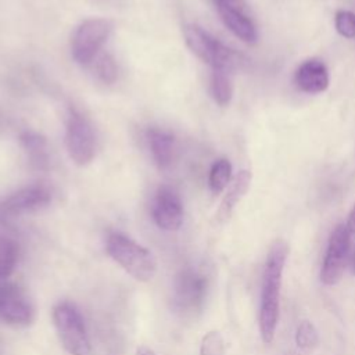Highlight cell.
I'll return each mask as SVG.
<instances>
[{
	"instance_id": "cell-14",
	"label": "cell",
	"mask_w": 355,
	"mask_h": 355,
	"mask_svg": "<svg viewBox=\"0 0 355 355\" xmlns=\"http://www.w3.org/2000/svg\"><path fill=\"white\" fill-rule=\"evenodd\" d=\"M216 8L223 24L239 39L245 43H254L257 40L255 26L251 19L243 14L241 10L227 4H216Z\"/></svg>"
},
{
	"instance_id": "cell-15",
	"label": "cell",
	"mask_w": 355,
	"mask_h": 355,
	"mask_svg": "<svg viewBox=\"0 0 355 355\" xmlns=\"http://www.w3.org/2000/svg\"><path fill=\"white\" fill-rule=\"evenodd\" d=\"M250 182H251V173L248 171H240L233 182L230 183V187L220 204L219 212H218V218L220 220H225L230 216L233 208L236 207V204L240 201V198L247 193L248 187H250Z\"/></svg>"
},
{
	"instance_id": "cell-7",
	"label": "cell",
	"mask_w": 355,
	"mask_h": 355,
	"mask_svg": "<svg viewBox=\"0 0 355 355\" xmlns=\"http://www.w3.org/2000/svg\"><path fill=\"white\" fill-rule=\"evenodd\" d=\"M65 147L69 158L79 166L89 165L96 155V137L90 122L71 110L65 128Z\"/></svg>"
},
{
	"instance_id": "cell-12",
	"label": "cell",
	"mask_w": 355,
	"mask_h": 355,
	"mask_svg": "<svg viewBox=\"0 0 355 355\" xmlns=\"http://www.w3.org/2000/svg\"><path fill=\"white\" fill-rule=\"evenodd\" d=\"M295 83L305 93H320L329 86V73L324 64L316 58L302 62L295 72Z\"/></svg>"
},
{
	"instance_id": "cell-17",
	"label": "cell",
	"mask_w": 355,
	"mask_h": 355,
	"mask_svg": "<svg viewBox=\"0 0 355 355\" xmlns=\"http://www.w3.org/2000/svg\"><path fill=\"white\" fill-rule=\"evenodd\" d=\"M211 94L216 104L227 105L233 97V86L230 72L223 69H212L211 75Z\"/></svg>"
},
{
	"instance_id": "cell-27",
	"label": "cell",
	"mask_w": 355,
	"mask_h": 355,
	"mask_svg": "<svg viewBox=\"0 0 355 355\" xmlns=\"http://www.w3.org/2000/svg\"><path fill=\"white\" fill-rule=\"evenodd\" d=\"M354 273H355V257H354Z\"/></svg>"
},
{
	"instance_id": "cell-10",
	"label": "cell",
	"mask_w": 355,
	"mask_h": 355,
	"mask_svg": "<svg viewBox=\"0 0 355 355\" xmlns=\"http://www.w3.org/2000/svg\"><path fill=\"white\" fill-rule=\"evenodd\" d=\"M35 319V308L25 291L15 284L0 286V320L11 326H28Z\"/></svg>"
},
{
	"instance_id": "cell-24",
	"label": "cell",
	"mask_w": 355,
	"mask_h": 355,
	"mask_svg": "<svg viewBox=\"0 0 355 355\" xmlns=\"http://www.w3.org/2000/svg\"><path fill=\"white\" fill-rule=\"evenodd\" d=\"M215 4H227V6L236 7L239 10H243L241 0H215Z\"/></svg>"
},
{
	"instance_id": "cell-19",
	"label": "cell",
	"mask_w": 355,
	"mask_h": 355,
	"mask_svg": "<svg viewBox=\"0 0 355 355\" xmlns=\"http://www.w3.org/2000/svg\"><path fill=\"white\" fill-rule=\"evenodd\" d=\"M18 261V247L10 239H0V280L8 277Z\"/></svg>"
},
{
	"instance_id": "cell-21",
	"label": "cell",
	"mask_w": 355,
	"mask_h": 355,
	"mask_svg": "<svg viewBox=\"0 0 355 355\" xmlns=\"http://www.w3.org/2000/svg\"><path fill=\"white\" fill-rule=\"evenodd\" d=\"M94 72L100 80L104 83H112L116 79L118 69L114 58L110 54L97 55L94 60Z\"/></svg>"
},
{
	"instance_id": "cell-22",
	"label": "cell",
	"mask_w": 355,
	"mask_h": 355,
	"mask_svg": "<svg viewBox=\"0 0 355 355\" xmlns=\"http://www.w3.org/2000/svg\"><path fill=\"white\" fill-rule=\"evenodd\" d=\"M334 24L337 32L341 36L348 39L355 37V12L347 10L337 11L334 17Z\"/></svg>"
},
{
	"instance_id": "cell-18",
	"label": "cell",
	"mask_w": 355,
	"mask_h": 355,
	"mask_svg": "<svg viewBox=\"0 0 355 355\" xmlns=\"http://www.w3.org/2000/svg\"><path fill=\"white\" fill-rule=\"evenodd\" d=\"M230 179H232L230 162L226 158H220L216 162H214L209 171V178H208V184L211 191L214 194H219L230 183Z\"/></svg>"
},
{
	"instance_id": "cell-26",
	"label": "cell",
	"mask_w": 355,
	"mask_h": 355,
	"mask_svg": "<svg viewBox=\"0 0 355 355\" xmlns=\"http://www.w3.org/2000/svg\"><path fill=\"white\" fill-rule=\"evenodd\" d=\"M347 226L349 229V232H354L355 233V207L352 208L349 216H348V220H347Z\"/></svg>"
},
{
	"instance_id": "cell-20",
	"label": "cell",
	"mask_w": 355,
	"mask_h": 355,
	"mask_svg": "<svg viewBox=\"0 0 355 355\" xmlns=\"http://www.w3.org/2000/svg\"><path fill=\"white\" fill-rule=\"evenodd\" d=\"M319 343V336L315 326L308 322L302 320L297 330H295V344L301 349H312Z\"/></svg>"
},
{
	"instance_id": "cell-25",
	"label": "cell",
	"mask_w": 355,
	"mask_h": 355,
	"mask_svg": "<svg viewBox=\"0 0 355 355\" xmlns=\"http://www.w3.org/2000/svg\"><path fill=\"white\" fill-rule=\"evenodd\" d=\"M135 355H157V354L154 352L153 348H150V347H147V345H139V347L136 348Z\"/></svg>"
},
{
	"instance_id": "cell-1",
	"label": "cell",
	"mask_w": 355,
	"mask_h": 355,
	"mask_svg": "<svg viewBox=\"0 0 355 355\" xmlns=\"http://www.w3.org/2000/svg\"><path fill=\"white\" fill-rule=\"evenodd\" d=\"M287 244L283 240L273 241L263 268L259 304V331L263 343L266 344L273 341L277 326L282 275L287 258Z\"/></svg>"
},
{
	"instance_id": "cell-8",
	"label": "cell",
	"mask_w": 355,
	"mask_h": 355,
	"mask_svg": "<svg viewBox=\"0 0 355 355\" xmlns=\"http://www.w3.org/2000/svg\"><path fill=\"white\" fill-rule=\"evenodd\" d=\"M349 254V229L347 225L341 223L336 226L331 232L322 270L320 279L327 286H334L341 280V276L345 269L347 258Z\"/></svg>"
},
{
	"instance_id": "cell-2",
	"label": "cell",
	"mask_w": 355,
	"mask_h": 355,
	"mask_svg": "<svg viewBox=\"0 0 355 355\" xmlns=\"http://www.w3.org/2000/svg\"><path fill=\"white\" fill-rule=\"evenodd\" d=\"M105 248L108 255L121 265L133 279L150 282L157 275V259L153 252L121 232L107 237Z\"/></svg>"
},
{
	"instance_id": "cell-23",
	"label": "cell",
	"mask_w": 355,
	"mask_h": 355,
	"mask_svg": "<svg viewBox=\"0 0 355 355\" xmlns=\"http://www.w3.org/2000/svg\"><path fill=\"white\" fill-rule=\"evenodd\" d=\"M223 341L222 337L216 331L208 333L201 345V354L202 355H222L223 352Z\"/></svg>"
},
{
	"instance_id": "cell-9",
	"label": "cell",
	"mask_w": 355,
	"mask_h": 355,
	"mask_svg": "<svg viewBox=\"0 0 355 355\" xmlns=\"http://www.w3.org/2000/svg\"><path fill=\"white\" fill-rule=\"evenodd\" d=\"M51 201L50 190L43 184L22 187L0 202V219L12 220L21 215L39 211Z\"/></svg>"
},
{
	"instance_id": "cell-3",
	"label": "cell",
	"mask_w": 355,
	"mask_h": 355,
	"mask_svg": "<svg viewBox=\"0 0 355 355\" xmlns=\"http://www.w3.org/2000/svg\"><path fill=\"white\" fill-rule=\"evenodd\" d=\"M184 42L187 47L201 61L212 67V69H223L232 72L239 68L244 58L237 51L226 47L208 32L197 25H186L183 29Z\"/></svg>"
},
{
	"instance_id": "cell-4",
	"label": "cell",
	"mask_w": 355,
	"mask_h": 355,
	"mask_svg": "<svg viewBox=\"0 0 355 355\" xmlns=\"http://www.w3.org/2000/svg\"><path fill=\"white\" fill-rule=\"evenodd\" d=\"M53 323L64 349L71 355H92V343L79 309L71 302L53 308Z\"/></svg>"
},
{
	"instance_id": "cell-6",
	"label": "cell",
	"mask_w": 355,
	"mask_h": 355,
	"mask_svg": "<svg viewBox=\"0 0 355 355\" xmlns=\"http://www.w3.org/2000/svg\"><path fill=\"white\" fill-rule=\"evenodd\" d=\"M112 32V22L107 18H87L75 31L71 40V53L80 65L96 60L101 47Z\"/></svg>"
},
{
	"instance_id": "cell-16",
	"label": "cell",
	"mask_w": 355,
	"mask_h": 355,
	"mask_svg": "<svg viewBox=\"0 0 355 355\" xmlns=\"http://www.w3.org/2000/svg\"><path fill=\"white\" fill-rule=\"evenodd\" d=\"M21 144L29 158V162L39 169L46 168L49 162L47 141L43 136L33 132H24L21 135Z\"/></svg>"
},
{
	"instance_id": "cell-11",
	"label": "cell",
	"mask_w": 355,
	"mask_h": 355,
	"mask_svg": "<svg viewBox=\"0 0 355 355\" xmlns=\"http://www.w3.org/2000/svg\"><path fill=\"white\" fill-rule=\"evenodd\" d=\"M151 214L159 229L166 232L178 230L183 222V205L176 190L169 186L159 187L153 201Z\"/></svg>"
},
{
	"instance_id": "cell-13",
	"label": "cell",
	"mask_w": 355,
	"mask_h": 355,
	"mask_svg": "<svg viewBox=\"0 0 355 355\" xmlns=\"http://www.w3.org/2000/svg\"><path fill=\"white\" fill-rule=\"evenodd\" d=\"M147 139L155 165L159 169L168 168L172 164L176 151V141L173 135L165 129L151 128L147 132Z\"/></svg>"
},
{
	"instance_id": "cell-5",
	"label": "cell",
	"mask_w": 355,
	"mask_h": 355,
	"mask_svg": "<svg viewBox=\"0 0 355 355\" xmlns=\"http://www.w3.org/2000/svg\"><path fill=\"white\" fill-rule=\"evenodd\" d=\"M208 287L209 280L202 270L191 266L182 269L173 280V308L183 315H193L198 312L205 302Z\"/></svg>"
}]
</instances>
